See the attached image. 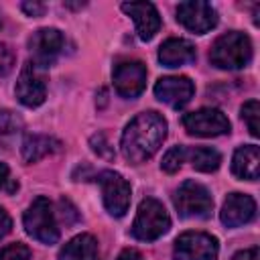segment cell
Instances as JSON below:
<instances>
[{"instance_id": "obj_14", "label": "cell", "mask_w": 260, "mask_h": 260, "mask_svg": "<svg viewBox=\"0 0 260 260\" xmlns=\"http://www.w3.org/2000/svg\"><path fill=\"white\" fill-rule=\"evenodd\" d=\"M122 10L132 16L134 24H136V35L140 41H150L158 28H160V16L158 10L154 8V4L150 2H124Z\"/></svg>"}, {"instance_id": "obj_10", "label": "cell", "mask_w": 260, "mask_h": 260, "mask_svg": "<svg viewBox=\"0 0 260 260\" xmlns=\"http://www.w3.org/2000/svg\"><path fill=\"white\" fill-rule=\"evenodd\" d=\"M63 43H65V39L59 28H39L28 39V49L32 55L30 63L37 65L39 69L53 65L63 49Z\"/></svg>"}, {"instance_id": "obj_23", "label": "cell", "mask_w": 260, "mask_h": 260, "mask_svg": "<svg viewBox=\"0 0 260 260\" xmlns=\"http://www.w3.org/2000/svg\"><path fill=\"white\" fill-rule=\"evenodd\" d=\"M28 258H30V250L20 242L0 248V260H28Z\"/></svg>"}, {"instance_id": "obj_19", "label": "cell", "mask_w": 260, "mask_h": 260, "mask_svg": "<svg viewBox=\"0 0 260 260\" xmlns=\"http://www.w3.org/2000/svg\"><path fill=\"white\" fill-rule=\"evenodd\" d=\"M61 146V142L47 134H28L22 140V158L26 162H37L45 158L47 154L55 152Z\"/></svg>"}, {"instance_id": "obj_6", "label": "cell", "mask_w": 260, "mask_h": 260, "mask_svg": "<svg viewBox=\"0 0 260 260\" xmlns=\"http://www.w3.org/2000/svg\"><path fill=\"white\" fill-rule=\"evenodd\" d=\"M98 183L102 187V199H104V205H106L108 213L116 215V217L124 215L130 207V197H132L128 181L120 173L102 171L98 175Z\"/></svg>"}, {"instance_id": "obj_30", "label": "cell", "mask_w": 260, "mask_h": 260, "mask_svg": "<svg viewBox=\"0 0 260 260\" xmlns=\"http://www.w3.org/2000/svg\"><path fill=\"white\" fill-rule=\"evenodd\" d=\"M6 179H8V167L4 162H0V189H2V185H4Z\"/></svg>"}, {"instance_id": "obj_25", "label": "cell", "mask_w": 260, "mask_h": 260, "mask_svg": "<svg viewBox=\"0 0 260 260\" xmlns=\"http://www.w3.org/2000/svg\"><path fill=\"white\" fill-rule=\"evenodd\" d=\"M91 140H95V142H100V146H95V144H93V150H95L98 154H102V156H106V158H112V156H114V152H112V148H108L110 144L106 142V136H104V134H98V136H93Z\"/></svg>"}, {"instance_id": "obj_1", "label": "cell", "mask_w": 260, "mask_h": 260, "mask_svg": "<svg viewBox=\"0 0 260 260\" xmlns=\"http://www.w3.org/2000/svg\"><path fill=\"white\" fill-rule=\"evenodd\" d=\"M165 138H167V120L158 112L148 110L138 114L124 128L120 148L126 160L138 165L148 160L160 148Z\"/></svg>"}, {"instance_id": "obj_15", "label": "cell", "mask_w": 260, "mask_h": 260, "mask_svg": "<svg viewBox=\"0 0 260 260\" xmlns=\"http://www.w3.org/2000/svg\"><path fill=\"white\" fill-rule=\"evenodd\" d=\"M256 215V203L246 193H230L219 211V219L228 228H240L252 221Z\"/></svg>"}, {"instance_id": "obj_9", "label": "cell", "mask_w": 260, "mask_h": 260, "mask_svg": "<svg viewBox=\"0 0 260 260\" xmlns=\"http://www.w3.org/2000/svg\"><path fill=\"white\" fill-rule=\"evenodd\" d=\"M114 87L122 98H136L146 87V67L142 61L124 59L114 65Z\"/></svg>"}, {"instance_id": "obj_22", "label": "cell", "mask_w": 260, "mask_h": 260, "mask_svg": "<svg viewBox=\"0 0 260 260\" xmlns=\"http://www.w3.org/2000/svg\"><path fill=\"white\" fill-rule=\"evenodd\" d=\"M185 150H187L185 146H173L171 150H167V154L162 156L160 169H162L165 173H169V175L177 173V171L181 169L183 160H185Z\"/></svg>"}, {"instance_id": "obj_31", "label": "cell", "mask_w": 260, "mask_h": 260, "mask_svg": "<svg viewBox=\"0 0 260 260\" xmlns=\"http://www.w3.org/2000/svg\"><path fill=\"white\" fill-rule=\"evenodd\" d=\"M0 26H2V18H0Z\"/></svg>"}, {"instance_id": "obj_28", "label": "cell", "mask_w": 260, "mask_h": 260, "mask_svg": "<svg viewBox=\"0 0 260 260\" xmlns=\"http://www.w3.org/2000/svg\"><path fill=\"white\" fill-rule=\"evenodd\" d=\"M10 230H12V219H10V215L0 207V240H2Z\"/></svg>"}, {"instance_id": "obj_13", "label": "cell", "mask_w": 260, "mask_h": 260, "mask_svg": "<svg viewBox=\"0 0 260 260\" xmlns=\"http://www.w3.org/2000/svg\"><path fill=\"white\" fill-rule=\"evenodd\" d=\"M195 93V85L189 77L185 75H169V77H160L154 83V95L169 104L171 108H183L185 104H189V100Z\"/></svg>"}, {"instance_id": "obj_24", "label": "cell", "mask_w": 260, "mask_h": 260, "mask_svg": "<svg viewBox=\"0 0 260 260\" xmlns=\"http://www.w3.org/2000/svg\"><path fill=\"white\" fill-rule=\"evenodd\" d=\"M12 65H14V53H12V49L8 45L0 43V77L8 75L10 69H12Z\"/></svg>"}, {"instance_id": "obj_11", "label": "cell", "mask_w": 260, "mask_h": 260, "mask_svg": "<svg viewBox=\"0 0 260 260\" xmlns=\"http://www.w3.org/2000/svg\"><path fill=\"white\" fill-rule=\"evenodd\" d=\"M177 20L191 32L203 35L217 24V12L211 4L201 0L181 2L177 6Z\"/></svg>"}, {"instance_id": "obj_5", "label": "cell", "mask_w": 260, "mask_h": 260, "mask_svg": "<svg viewBox=\"0 0 260 260\" xmlns=\"http://www.w3.org/2000/svg\"><path fill=\"white\" fill-rule=\"evenodd\" d=\"M173 203L181 217H207L213 209L209 191L195 181H185L173 195Z\"/></svg>"}, {"instance_id": "obj_20", "label": "cell", "mask_w": 260, "mask_h": 260, "mask_svg": "<svg viewBox=\"0 0 260 260\" xmlns=\"http://www.w3.org/2000/svg\"><path fill=\"white\" fill-rule=\"evenodd\" d=\"M185 156H189L193 169H197L201 173H213V171H217V167L221 162V154L209 146L189 148V150H185Z\"/></svg>"}, {"instance_id": "obj_26", "label": "cell", "mask_w": 260, "mask_h": 260, "mask_svg": "<svg viewBox=\"0 0 260 260\" xmlns=\"http://www.w3.org/2000/svg\"><path fill=\"white\" fill-rule=\"evenodd\" d=\"M232 260H260V252L256 246H252V248H246V250H240L238 254H234Z\"/></svg>"}, {"instance_id": "obj_18", "label": "cell", "mask_w": 260, "mask_h": 260, "mask_svg": "<svg viewBox=\"0 0 260 260\" xmlns=\"http://www.w3.org/2000/svg\"><path fill=\"white\" fill-rule=\"evenodd\" d=\"M59 260H100L98 240L91 234L75 236L61 248Z\"/></svg>"}, {"instance_id": "obj_29", "label": "cell", "mask_w": 260, "mask_h": 260, "mask_svg": "<svg viewBox=\"0 0 260 260\" xmlns=\"http://www.w3.org/2000/svg\"><path fill=\"white\" fill-rule=\"evenodd\" d=\"M116 260H144L136 250H132V248H126V250H122L120 252V256L116 258Z\"/></svg>"}, {"instance_id": "obj_7", "label": "cell", "mask_w": 260, "mask_h": 260, "mask_svg": "<svg viewBox=\"0 0 260 260\" xmlns=\"http://www.w3.org/2000/svg\"><path fill=\"white\" fill-rule=\"evenodd\" d=\"M175 260H217V240L205 232H185L175 240Z\"/></svg>"}, {"instance_id": "obj_16", "label": "cell", "mask_w": 260, "mask_h": 260, "mask_svg": "<svg viewBox=\"0 0 260 260\" xmlns=\"http://www.w3.org/2000/svg\"><path fill=\"white\" fill-rule=\"evenodd\" d=\"M195 45L187 39H167L158 47V61L165 67H181L195 61Z\"/></svg>"}, {"instance_id": "obj_2", "label": "cell", "mask_w": 260, "mask_h": 260, "mask_svg": "<svg viewBox=\"0 0 260 260\" xmlns=\"http://www.w3.org/2000/svg\"><path fill=\"white\" fill-rule=\"evenodd\" d=\"M250 59H252L250 37L238 30L221 35L209 51V61L217 69H242L250 63Z\"/></svg>"}, {"instance_id": "obj_8", "label": "cell", "mask_w": 260, "mask_h": 260, "mask_svg": "<svg viewBox=\"0 0 260 260\" xmlns=\"http://www.w3.org/2000/svg\"><path fill=\"white\" fill-rule=\"evenodd\" d=\"M183 126L193 136H219L230 132V120L217 108H201L183 116Z\"/></svg>"}, {"instance_id": "obj_17", "label": "cell", "mask_w": 260, "mask_h": 260, "mask_svg": "<svg viewBox=\"0 0 260 260\" xmlns=\"http://www.w3.org/2000/svg\"><path fill=\"white\" fill-rule=\"evenodd\" d=\"M232 173L238 179L256 181L260 173V148L256 144L240 146L232 158Z\"/></svg>"}, {"instance_id": "obj_3", "label": "cell", "mask_w": 260, "mask_h": 260, "mask_svg": "<svg viewBox=\"0 0 260 260\" xmlns=\"http://www.w3.org/2000/svg\"><path fill=\"white\" fill-rule=\"evenodd\" d=\"M171 228V217L165 205L152 197H146L138 205V213L132 223V236L140 242H154Z\"/></svg>"}, {"instance_id": "obj_21", "label": "cell", "mask_w": 260, "mask_h": 260, "mask_svg": "<svg viewBox=\"0 0 260 260\" xmlns=\"http://www.w3.org/2000/svg\"><path fill=\"white\" fill-rule=\"evenodd\" d=\"M242 120L246 122L248 130L252 136H258L260 134V104L256 100H248L244 106H242Z\"/></svg>"}, {"instance_id": "obj_4", "label": "cell", "mask_w": 260, "mask_h": 260, "mask_svg": "<svg viewBox=\"0 0 260 260\" xmlns=\"http://www.w3.org/2000/svg\"><path fill=\"white\" fill-rule=\"evenodd\" d=\"M22 223L26 234L43 244H55L59 240V228L47 197H37L28 205V209L24 211Z\"/></svg>"}, {"instance_id": "obj_27", "label": "cell", "mask_w": 260, "mask_h": 260, "mask_svg": "<svg viewBox=\"0 0 260 260\" xmlns=\"http://www.w3.org/2000/svg\"><path fill=\"white\" fill-rule=\"evenodd\" d=\"M22 10L28 16H41L45 12V4H41V2H22Z\"/></svg>"}, {"instance_id": "obj_12", "label": "cell", "mask_w": 260, "mask_h": 260, "mask_svg": "<svg viewBox=\"0 0 260 260\" xmlns=\"http://www.w3.org/2000/svg\"><path fill=\"white\" fill-rule=\"evenodd\" d=\"M14 93L18 98V102L26 108H37L45 102L47 98V85H45V77L39 71L37 65H32L30 61L24 63V67L20 69Z\"/></svg>"}]
</instances>
